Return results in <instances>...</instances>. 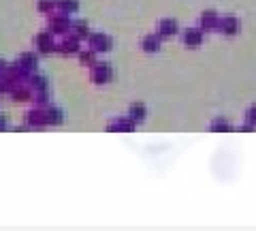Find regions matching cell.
<instances>
[{"mask_svg": "<svg viewBox=\"0 0 256 231\" xmlns=\"http://www.w3.org/2000/svg\"><path fill=\"white\" fill-rule=\"evenodd\" d=\"M70 28H73V22H70L68 13L54 11L50 15V33L52 35H68Z\"/></svg>", "mask_w": 256, "mask_h": 231, "instance_id": "6da1fadb", "label": "cell"}, {"mask_svg": "<svg viewBox=\"0 0 256 231\" xmlns=\"http://www.w3.org/2000/svg\"><path fill=\"white\" fill-rule=\"evenodd\" d=\"M90 77L94 84H109L111 77H114V69H111L109 62H96V65H92Z\"/></svg>", "mask_w": 256, "mask_h": 231, "instance_id": "7a4b0ae2", "label": "cell"}, {"mask_svg": "<svg viewBox=\"0 0 256 231\" xmlns=\"http://www.w3.org/2000/svg\"><path fill=\"white\" fill-rule=\"evenodd\" d=\"M34 47L38 50V54H52V52H56L54 35L50 33V30H45V33H38L34 37Z\"/></svg>", "mask_w": 256, "mask_h": 231, "instance_id": "3957f363", "label": "cell"}, {"mask_svg": "<svg viewBox=\"0 0 256 231\" xmlns=\"http://www.w3.org/2000/svg\"><path fill=\"white\" fill-rule=\"evenodd\" d=\"M26 124L30 126V129H36V131H41L47 126V120H45V109L43 107H34V109H30L28 114H26Z\"/></svg>", "mask_w": 256, "mask_h": 231, "instance_id": "277c9868", "label": "cell"}, {"mask_svg": "<svg viewBox=\"0 0 256 231\" xmlns=\"http://www.w3.org/2000/svg\"><path fill=\"white\" fill-rule=\"evenodd\" d=\"M88 43H90L92 50L98 54V52H109L111 50V45H114V41H111V37L107 35H102V33H94L88 37Z\"/></svg>", "mask_w": 256, "mask_h": 231, "instance_id": "5b68a950", "label": "cell"}, {"mask_svg": "<svg viewBox=\"0 0 256 231\" xmlns=\"http://www.w3.org/2000/svg\"><path fill=\"white\" fill-rule=\"evenodd\" d=\"M18 65L26 71V73H34L38 65V56L34 52H24L18 56Z\"/></svg>", "mask_w": 256, "mask_h": 231, "instance_id": "8992f818", "label": "cell"}, {"mask_svg": "<svg viewBox=\"0 0 256 231\" xmlns=\"http://www.w3.org/2000/svg\"><path fill=\"white\" fill-rule=\"evenodd\" d=\"M56 52L62 54V56H70V54H79V39L77 37H66L62 39V43L56 45Z\"/></svg>", "mask_w": 256, "mask_h": 231, "instance_id": "52a82bcc", "label": "cell"}, {"mask_svg": "<svg viewBox=\"0 0 256 231\" xmlns=\"http://www.w3.org/2000/svg\"><path fill=\"white\" fill-rule=\"evenodd\" d=\"M134 129V122L130 120V118H116V120H111L107 124V131L109 133H130Z\"/></svg>", "mask_w": 256, "mask_h": 231, "instance_id": "ba28073f", "label": "cell"}, {"mask_svg": "<svg viewBox=\"0 0 256 231\" xmlns=\"http://www.w3.org/2000/svg\"><path fill=\"white\" fill-rule=\"evenodd\" d=\"M9 94L15 103H26V101H32V94L34 92H32V88L28 84H20V86H15Z\"/></svg>", "mask_w": 256, "mask_h": 231, "instance_id": "9c48e42d", "label": "cell"}, {"mask_svg": "<svg viewBox=\"0 0 256 231\" xmlns=\"http://www.w3.org/2000/svg\"><path fill=\"white\" fill-rule=\"evenodd\" d=\"M178 30H180V26H178V22L175 20H160L158 22V28H156V33L160 35V37H173V35H178Z\"/></svg>", "mask_w": 256, "mask_h": 231, "instance_id": "30bf717a", "label": "cell"}, {"mask_svg": "<svg viewBox=\"0 0 256 231\" xmlns=\"http://www.w3.org/2000/svg\"><path fill=\"white\" fill-rule=\"evenodd\" d=\"M184 43H186L188 47H198L203 43V30L201 28H190V30H184Z\"/></svg>", "mask_w": 256, "mask_h": 231, "instance_id": "8fae6325", "label": "cell"}, {"mask_svg": "<svg viewBox=\"0 0 256 231\" xmlns=\"http://www.w3.org/2000/svg\"><path fill=\"white\" fill-rule=\"evenodd\" d=\"M218 30L224 33L226 37H233V35L239 33V20L237 18H222L218 22Z\"/></svg>", "mask_w": 256, "mask_h": 231, "instance_id": "7c38bea8", "label": "cell"}, {"mask_svg": "<svg viewBox=\"0 0 256 231\" xmlns=\"http://www.w3.org/2000/svg\"><path fill=\"white\" fill-rule=\"evenodd\" d=\"M160 37L158 33H152V35H146L143 37V41H141V47H143V52H148V54H154L160 50Z\"/></svg>", "mask_w": 256, "mask_h": 231, "instance_id": "4fadbf2b", "label": "cell"}, {"mask_svg": "<svg viewBox=\"0 0 256 231\" xmlns=\"http://www.w3.org/2000/svg\"><path fill=\"white\" fill-rule=\"evenodd\" d=\"M146 116H148V109L143 103H132L130 109H128V118L134 122V124H141L143 120H146Z\"/></svg>", "mask_w": 256, "mask_h": 231, "instance_id": "5bb4252c", "label": "cell"}, {"mask_svg": "<svg viewBox=\"0 0 256 231\" xmlns=\"http://www.w3.org/2000/svg\"><path fill=\"white\" fill-rule=\"evenodd\" d=\"M32 92H41V90H50V84H47V77L45 75H36V73H30L28 75V82H26Z\"/></svg>", "mask_w": 256, "mask_h": 231, "instance_id": "9a60e30c", "label": "cell"}, {"mask_svg": "<svg viewBox=\"0 0 256 231\" xmlns=\"http://www.w3.org/2000/svg\"><path fill=\"white\" fill-rule=\"evenodd\" d=\"M45 120H47V126H58V124H62V120H64L62 109L54 107V105L45 107Z\"/></svg>", "mask_w": 256, "mask_h": 231, "instance_id": "2e32d148", "label": "cell"}, {"mask_svg": "<svg viewBox=\"0 0 256 231\" xmlns=\"http://www.w3.org/2000/svg\"><path fill=\"white\" fill-rule=\"evenodd\" d=\"M218 22H220V18L216 15V11H205L201 15V28L203 30H216L218 28Z\"/></svg>", "mask_w": 256, "mask_h": 231, "instance_id": "e0dca14e", "label": "cell"}, {"mask_svg": "<svg viewBox=\"0 0 256 231\" xmlns=\"http://www.w3.org/2000/svg\"><path fill=\"white\" fill-rule=\"evenodd\" d=\"M70 35L77 37L79 41H82V39H88V37H90V26H88V24H86L84 20L73 22V28H70Z\"/></svg>", "mask_w": 256, "mask_h": 231, "instance_id": "ac0fdd59", "label": "cell"}, {"mask_svg": "<svg viewBox=\"0 0 256 231\" xmlns=\"http://www.w3.org/2000/svg\"><path fill=\"white\" fill-rule=\"evenodd\" d=\"M79 9V3L77 0H56V11L60 13H75Z\"/></svg>", "mask_w": 256, "mask_h": 231, "instance_id": "d6986e66", "label": "cell"}, {"mask_svg": "<svg viewBox=\"0 0 256 231\" xmlns=\"http://www.w3.org/2000/svg\"><path fill=\"white\" fill-rule=\"evenodd\" d=\"M32 103L34 107H50V90H41V92H34L32 94Z\"/></svg>", "mask_w": 256, "mask_h": 231, "instance_id": "ffe728a7", "label": "cell"}, {"mask_svg": "<svg viewBox=\"0 0 256 231\" xmlns=\"http://www.w3.org/2000/svg\"><path fill=\"white\" fill-rule=\"evenodd\" d=\"M77 56H79V62H82L84 67H92V65H96V52L92 50V47H90V50H86V52L79 50Z\"/></svg>", "mask_w": 256, "mask_h": 231, "instance_id": "44dd1931", "label": "cell"}, {"mask_svg": "<svg viewBox=\"0 0 256 231\" xmlns=\"http://www.w3.org/2000/svg\"><path fill=\"white\" fill-rule=\"evenodd\" d=\"M210 129H212V133H228L230 124H228V120H224V118H216Z\"/></svg>", "mask_w": 256, "mask_h": 231, "instance_id": "7402d4cb", "label": "cell"}, {"mask_svg": "<svg viewBox=\"0 0 256 231\" xmlns=\"http://www.w3.org/2000/svg\"><path fill=\"white\" fill-rule=\"evenodd\" d=\"M36 9L41 11V13H45V15H52L56 11V0H38Z\"/></svg>", "mask_w": 256, "mask_h": 231, "instance_id": "603a6c76", "label": "cell"}, {"mask_svg": "<svg viewBox=\"0 0 256 231\" xmlns=\"http://www.w3.org/2000/svg\"><path fill=\"white\" fill-rule=\"evenodd\" d=\"M246 120H248V122H252V124H256V105L248 109V114H246Z\"/></svg>", "mask_w": 256, "mask_h": 231, "instance_id": "cb8c5ba5", "label": "cell"}, {"mask_svg": "<svg viewBox=\"0 0 256 231\" xmlns=\"http://www.w3.org/2000/svg\"><path fill=\"white\" fill-rule=\"evenodd\" d=\"M4 129H6V122H4V118L0 116V131H4Z\"/></svg>", "mask_w": 256, "mask_h": 231, "instance_id": "d4e9b609", "label": "cell"}, {"mask_svg": "<svg viewBox=\"0 0 256 231\" xmlns=\"http://www.w3.org/2000/svg\"><path fill=\"white\" fill-rule=\"evenodd\" d=\"M4 69H6V65H4V62H2V60H0V73H2V71H4Z\"/></svg>", "mask_w": 256, "mask_h": 231, "instance_id": "484cf974", "label": "cell"}]
</instances>
